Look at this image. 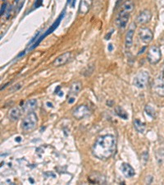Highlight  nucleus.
I'll return each mask as SVG.
<instances>
[{
    "instance_id": "nucleus-1",
    "label": "nucleus",
    "mask_w": 164,
    "mask_h": 185,
    "mask_svg": "<svg viewBox=\"0 0 164 185\" xmlns=\"http://www.w3.org/2000/svg\"><path fill=\"white\" fill-rule=\"evenodd\" d=\"M116 150V139L111 134L100 136L95 141L92 147V153L100 160L109 159Z\"/></svg>"
},
{
    "instance_id": "nucleus-2",
    "label": "nucleus",
    "mask_w": 164,
    "mask_h": 185,
    "mask_svg": "<svg viewBox=\"0 0 164 185\" xmlns=\"http://www.w3.org/2000/svg\"><path fill=\"white\" fill-rule=\"evenodd\" d=\"M37 115L34 112H30L21 122V128L25 132H30L34 130L37 125Z\"/></svg>"
},
{
    "instance_id": "nucleus-3",
    "label": "nucleus",
    "mask_w": 164,
    "mask_h": 185,
    "mask_svg": "<svg viewBox=\"0 0 164 185\" xmlns=\"http://www.w3.org/2000/svg\"><path fill=\"white\" fill-rule=\"evenodd\" d=\"M64 14H65V10L63 11V12L61 13V14H60V16L58 17V18H57V20L55 21L53 23V25L51 26H50V27L49 28V29H48V30H46V31H45V32L44 33V34H43V35L40 36V37L38 38L37 40H36V41H35V42L33 44L32 46H31V47L29 49V50H33V49H35V47H37V45H39V44H40V43L41 42V41H42V40H44L45 37H47L48 35H50V34H52V33L53 32V31H54L56 29H57V27L58 26H59V24H60V22H61L62 19L63 18V17H64Z\"/></svg>"
},
{
    "instance_id": "nucleus-4",
    "label": "nucleus",
    "mask_w": 164,
    "mask_h": 185,
    "mask_svg": "<svg viewBox=\"0 0 164 185\" xmlns=\"http://www.w3.org/2000/svg\"><path fill=\"white\" fill-rule=\"evenodd\" d=\"M149 73L145 71H141L135 76L133 84H134L135 86H136L139 89H144V88L146 87L147 84L149 82Z\"/></svg>"
},
{
    "instance_id": "nucleus-5",
    "label": "nucleus",
    "mask_w": 164,
    "mask_h": 185,
    "mask_svg": "<svg viewBox=\"0 0 164 185\" xmlns=\"http://www.w3.org/2000/svg\"><path fill=\"white\" fill-rule=\"evenodd\" d=\"M148 60L151 64H156L160 61L162 58L161 50L159 49L158 46L153 45L149 48L148 50V55H147Z\"/></svg>"
},
{
    "instance_id": "nucleus-6",
    "label": "nucleus",
    "mask_w": 164,
    "mask_h": 185,
    "mask_svg": "<svg viewBox=\"0 0 164 185\" xmlns=\"http://www.w3.org/2000/svg\"><path fill=\"white\" fill-rule=\"evenodd\" d=\"M154 90L158 95L164 96V68L154 82Z\"/></svg>"
},
{
    "instance_id": "nucleus-7",
    "label": "nucleus",
    "mask_w": 164,
    "mask_h": 185,
    "mask_svg": "<svg viewBox=\"0 0 164 185\" xmlns=\"http://www.w3.org/2000/svg\"><path fill=\"white\" fill-rule=\"evenodd\" d=\"M130 18V13L126 12V11L121 10L119 14L117 16V20H116V25L121 30H124L127 27L128 20Z\"/></svg>"
},
{
    "instance_id": "nucleus-8",
    "label": "nucleus",
    "mask_w": 164,
    "mask_h": 185,
    "mask_svg": "<svg viewBox=\"0 0 164 185\" xmlns=\"http://www.w3.org/2000/svg\"><path fill=\"white\" fill-rule=\"evenodd\" d=\"M90 115V110L86 105H81L77 106L74 110L72 111V115L73 117L76 118V119H82L86 116Z\"/></svg>"
},
{
    "instance_id": "nucleus-9",
    "label": "nucleus",
    "mask_w": 164,
    "mask_h": 185,
    "mask_svg": "<svg viewBox=\"0 0 164 185\" xmlns=\"http://www.w3.org/2000/svg\"><path fill=\"white\" fill-rule=\"evenodd\" d=\"M139 37L142 42H144V44H149L153 40L154 35H153V32L149 28L143 27L139 29Z\"/></svg>"
},
{
    "instance_id": "nucleus-10",
    "label": "nucleus",
    "mask_w": 164,
    "mask_h": 185,
    "mask_svg": "<svg viewBox=\"0 0 164 185\" xmlns=\"http://www.w3.org/2000/svg\"><path fill=\"white\" fill-rule=\"evenodd\" d=\"M135 30V24L134 22L130 25L128 30L125 37V46L127 50H130L133 44V36H134Z\"/></svg>"
},
{
    "instance_id": "nucleus-11",
    "label": "nucleus",
    "mask_w": 164,
    "mask_h": 185,
    "mask_svg": "<svg viewBox=\"0 0 164 185\" xmlns=\"http://www.w3.org/2000/svg\"><path fill=\"white\" fill-rule=\"evenodd\" d=\"M152 18V13L148 9H145V10L142 11L141 13H139V16L137 17V23L139 24V25H144V24H146L151 20Z\"/></svg>"
},
{
    "instance_id": "nucleus-12",
    "label": "nucleus",
    "mask_w": 164,
    "mask_h": 185,
    "mask_svg": "<svg viewBox=\"0 0 164 185\" xmlns=\"http://www.w3.org/2000/svg\"><path fill=\"white\" fill-rule=\"evenodd\" d=\"M70 58H71V53L66 52L56 58V59L53 63V65L54 67H60V66L64 65L69 61Z\"/></svg>"
},
{
    "instance_id": "nucleus-13",
    "label": "nucleus",
    "mask_w": 164,
    "mask_h": 185,
    "mask_svg": "<svg viewBox=\"0 0 164 185\" xmlns=\"http://www.w3.org/2000/svg\"><path fill=\"white\" fill-rule=\"evenodd\" d=\"M121 170L122 174L125 175V177L132 178L135 175V172L133 167L127 163H122L121 165Z\"/></svg>"
},
{
    "instance_id": "nucleus-14",
    "label": "nucleus",
    "mask_w": 164,
    "mask_h": 185,
    "mask_svg": "<svg viewBox=\"0 0 164 185\" xmlns=\"http://www.w3.org/2000/svg\"><path fill=\"white\" fill-rule=\"evenodd\" d=\"M89 179H90V182L94 183H103L105 182L104 177L99 173L92 174L89 178Z\"/></svg>"
},
{
    "instance_id": "nucleus-15",
    "label": "nucleus",
    "mask_w": 164,
    "mask_h": 185,
    "mask_svg": "<svg viewBox=\"0 0 164 185\" xmlns=\"http://www.w3.org/2000/svg\"><path fill=\"white\" fill-rule=\"evenodd\" d=\"M37 105V100L35 99H31V100H27L25 102L24 107H23V110L24 112H31Z\"/></svg>"
},
{
    "instance_id": "nucleus-16",
    "label": "nucleus",
    "mask_w": 164,
    "mask_h": 185,
    "mask_svg": "<svg viewBox=\"0 0 164 185\" xmlns=\"http://www.w3.org/2000/svg\"><path fill=\"white\" fill-rule=\"evenodd\" d=\"M21 115V111L17 107H14L13 109H11L10 111H9V114H8V116H9V119H10L12 121H18L19 117Z\"/></svg>"
},
{
    "instance_id": "nucleus-17",
    "label": "nucleus",
    "mask_w": 164,
    "mask_h": 185,
    "mask_svg": "<svg viewBox=\"0 0 164 185\" xmlns=\"http://www.w3.org/2000/svg\"><path fill=\"white\" fill-rule=\"evenodd\" d=\"M90 6H91V0H82L80 8V13L85 14L90 10Z\"/></svg>"
},
{
    "instance_id": "nucleus-18",
    "label": "nucleus",
    "mask_w": 164,
    "mask_h": 185,
    "mask_svg": "<svg viewBox=\"0 0 164 185\" xmlns=\"http://www.w3.org/2000/svg\"><path fill=\"white\" fill-rule=\"evenodd\" d=\"M122 7V9L121 10L126 11L127 13H131L132 11L134 10L135 5L134 3L132 2L131 0H127V1H125L124 3H122V5L121 6Z\"/></svg>"
},
{
    "instance_id": "nucleus-19",
    "label": "nucleus",
    "mask_w": 164,
    "mask_h": 185,
    "mask_svg": "<svg viewBox=\"0 0 164 185\" xmlns=\"http://www.w3.org/2000/svg\"><path fill=\"white\" fill-rule=\"evenodd\" d=\"M82 87V84L81 82H76L71 86V89H70V94L71 95H77L78 93L80 91Z\"/></svg>"
},
{
    "instance_id": "nucleus-20",
    "label": "nucleus",
    "mask_w": 164,
    "mask_h": 185,
    "mask_svg": "<svg viewBox=\"0 0 164 185\" xmlns=\"http://www.w3.org/2000/svg\"><path fill=\"white\" fill-rule=\"evenodd\" d=\"M134 128H135V130L139 133H144V131H145V124L144 123L141 122L140 120L139 119H135L134 121Z\"/></svg>"
},
{
    "instance_id": "nucleus-21",
    "label": "nucleus",
    "mask_w": 164,
    "mask_h": 185,
    "mask_svg": "<svg viewBox=\"0 0 164 185\" xmlns=\"http://www.w3.org/2000/svg\"><path fill=\"white\" fill-rule=\"evenodd\" d=\"M115 112L117 114L120 118H122L123 119H128V115H127V113L124 110L123 108H122L121 106H116L115 108Z\"/></svg>"
},
{
    "instance_id": "nucleus-22",
    "label": "nucleus",
    "mask_w": 164,
    "mask_h": 185,
    "mask_svg": "<svg viewBox=\"0 0 164 185\" xmlns=\"http://www.w3.org/2000/svg\"><path fill=\"white\" fill-rule=\"evenodd\" d=\"M144 110H145V113H146V115H148V116H149L150 118H154V116H155V110H154V109L152 106H150V105H147L146 107H145V109H144Z\"/></svg>"
},
{
    "instance_id": "nucleus-23",
    "label": "nucleus",
    "mask_w": 164,
    "mask_h": 185,
    "mask_svg": "<svg viewBox=\"0 0 164 185\" xmlns=\"http://www.w3.org/2000/svg\"><path fill=\"white\" fill-rule=\"evenodd\" d=\"M42 2H43V0H36L35 1V4H34V8H39V7H40V6L42 5Z\"/></svg>"
},
{
    "instance_id": "nucleus-24",
    "label": "nucleus",
    "mask_w": 164,
    "mask_h": 185,
    "mask_svg": "<svg viewBox=\"0 0 164 185\" xmlns=\"http://www.w3.org/2000/svg\"><path fill=\"white\" fill-rule=\"evenodd\" d=\"M6 8H7V3H4L2 6V8H1V15H3V13H4V11H5Z\"/></svg>"
},
{
    "instance_id": "nucleus-25",
    "label": "nucleus",
    "mask_w": 164,
    "mask_h": 185,
    "mask_svg": "<svg viewBox=\"0 0 164 185\" xmlns=\"http://www.w3.org/2000/svg\"><path fill=\"white\" fill-rule=\"evenodd\" d=\"M74 101H75V98L74 97H71L69 100H68V103H69V104H72V103L74 102Z\"/></svg>"
},
{
    "instance_id": "nucleus-26",
    "label": "nucleus",
    "mask_w": 164,
    "mask_h": 185,
    "mask_svg": "<svg viewBox=\"0 0 164 185\" xmlns=\"http://www.w3.org/2000/svg\"><path fill=\"white\" fill-rule=\"evenodd\" d=\"M121 2H122V0H117V3H116V7L117 8V6L119 5L120 3H121Z\"/></svg>"
},
{
    "instance_id": "nucleus-27",
    "label": "nucleus",
    "mask_w": 164,
    "mask_h": 185,
    "mask_svg": "<svg viewBox=\"0 0 164 185\" xmlns=\"http://www.w3.org/2000/svg\"><path fill=\"white\" fill-rule=\"evenodd\" d=\"M47 105L49 106V107H53V104L52 103H49V102H47Z\"/></svg>"
},
{
    "instance_id": "nucleus-28",
    "label": "nucleus",
    "mask_w": 164,
    "mask_h": 185,
    "mask_svg": "<svg viewBox=\"0 0 164 185\" xmlns=\"http://www.w3.org/2000/svg\"><path fill=\"white\" fill-rule=\"evenodd\" d=\"M112 50V45H109V50Z\"/></svg>"
},
{
    "instance_id": "nucleus-29",
    "label": "nucleus",
    "mask_w": 164,
    "mask_h": 185,
    "mask_svg": "<svg viewBox=\"0 0 164 185\" xmlns=\"http://www.w3.org/2000/svg\"><path fill=\"white\" fill-rule=\"evenodd\" d=\"M72 0H67V2H68V3H71V2H72Z\"/></svg>"
}]
</instances>
